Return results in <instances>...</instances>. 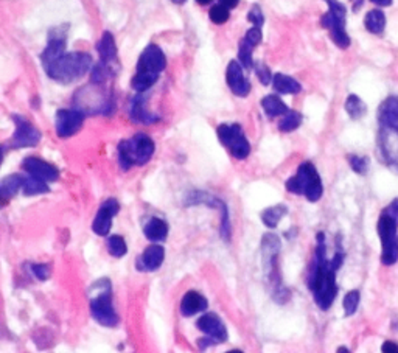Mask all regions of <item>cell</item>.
Segmentation results:
<instances>
[{
    "instance_id": "83f0119b",
    "label": "cell",
    "mask_w": 398,
    "mask_h": 353,
    "mask_svg": "<svg viewBox=\"0 0 398 353\" xmlns=\"http://www.w3.org/2000/svg\"><path fill=\"white\" fill-rule=\"evenodd\" d=\"M344 107H346V112L349 114V117L351 120H361L367 112L366 103L358 95H354V94L347 97Z\"/></svg>"
},
{
    "instance_id": "7a4b0ae2",
    "label": "cell",
    "mask_w": 398,
    "mask_h": 353,
    "mask_svg": "<svg viewBox=\"0 0 398 353\" xmlns=\"http://www.w3.org/2000/svg\"><path fill=\"white\" fill-rule=\"evenodd\" d=\"M377 150L381 162L398 174V97L390 95L378 106Z\"/></svg>"
},
{
    "instance_id": "60d3db41",
    "label": "cell",
    "mask_w": 398,
    "mask_h": 353,
    "mask_svg": "<svg viewBox=\"0 0 398 353\" xmlns=\"http://www.w3.org/2000/svg\"><path fill=\"white\" fill-rule=\"evenodd\" d=\"M382 353H398V344L392 341H386L381 347Z\"/></svg>"
},
{
    "instance_id": "836d02e7",
    "label": "cell",
    "mask_w": 398,
    "mask_h": 353,
    "mask_svg": "<svg viewBox=\"0 0 398 353\" xmlns=\"http://www.w3.org/2000/svg\"><path fill=\"white\" fill-rule=\"evenodd\" d=\"M252 50H254V45H251L246 40H243L240 42L239 49V59L244 68H252L254 67V59H252Z\"/></svg>"
},
{
    "instance_id": "4dcf8cb0",
    "label": "cell",
    "mask_w": 398,
    "mask_h": 353,
    "mask_svg": "<svg viewBox=\"0 0 398 353\" xmlns=\"http://www.w3.org/2000/svg\"><path fill=\"white\" fill-rule=\"evenodd\" d=\"M302 125V115L296 111H288L283 119L279 121V131L282 133H293Z\"/></svg>"
},
{
    "instance_id": "f6af8a7d",
    "label": "cell",
    "mask_w": 398,
    "mask_h": 353,
    "mask_svg": "<svg viewBox=\"0 0 398 353\" xmlns=\"http://www.w3.org/2000/svg\"><path fill=\"white\" fill-rule=\"evenodd\" d=\"M171 2H174V4H178V5H182L183 2H186V0H171Z\"/></svg>"
},
{
    "instance_id": "603a6c76",
    "label": "cell",
    "mask_w": 398,
    "mask_h": 353,
    "mask_svg": "<svg viewBox=\"0 0 398 353\" xmlns=\"http://www.w3.org/2000/svg\"><path fill=\"white\" fill-rule=\"evenodd\" d=\"M24 184H25V178L22 174H10L6 176V178H4L2 184H0V196H2L4 203L16 196L18 191L20 189H24Z\"/></svg>"
},
{
    "instance_id": "8d00e7d4",
    "label": "cell",
    "mask_w": 398,
    "mask_h": 353,
    "mask_svg": "<svg viewBox=\"0 0 398 353\" xmlns=\"http://www.w3.org/2000/svg\"><path fill=\"white\" fill-rule=\"evenodd\" d=\"M255 72H257V76H258L260 83L265 84V86H267V84H271V83H272L274 75L271 73L270 67H267L265 63H258V64H255Z\"/></svg>"
},
{
    "instance_id": "44dd1931",
    "label": "cell",
    "mask_w": 398,
    "mask_h": 353,
    "mask_svg": "<svg viewBox=\"0 0 398 353\" xmlns=\"http://www.w3.org/2000/svg\"><path fill=\"white\" fill-rule=\"evenodd\" d=\"M168 232H170V227H168L167 221H164L162 218H150L147 225L143 226L145 237L152 243L165 241Z\"/></svg>"
},
{
    "instance_id": "bcb514c9",
    "label": "cell",
    "mask_w": 398,
    "mask_h": 353,
    "mask_svg": "<svg viewBox=\"0 0 398 353\" xmlns=\"http://www.w3.org/2000/svg\"><path fill=\"white\" fill-rule=\"evenodd\" d=\"M338 352H339V353H341V352H346V353H349L350 350H349V349H346V347H339V349H338Z\"/></svg>"
},
{
    "instance_id": "9a60e30c",
    "label": "cell",
    "mask_w": 398,
    "mask_h": 353,
    "mask_svg": "<svg viewBox=\"0 0 398 353\" xmlns=\"http://www.w3.org/2000/svg\"><path fill=\"white\" fill-rule=\"evenodd\" d=\"M196 327L201 330L204 336H209L215 344H223L227 341V328L215 313H207L203 318H199Z\"/></svg>"
},
{
    "instance_id": "4fadbf2b",
    "label": "cell",
    "mask_w": 398,
    "mask_h": 353,
    "mask_svg": "<svg viewBox=\"0 0 398 353\" xmlns=\"http://www.w3.org/2000/svg\"><path fill=\"white\" fill-rule=\"evenodd\" d=\"M167 67V58L162 49L157 47L155 44H150L147 49L142 52V55L137 61V71L135 72H148L160 75Z\"/></svg>"
},
{
    "instance_id": "7402d4cb",
    "label": "cell",
    "mask_w": 398,
    "mask_h": 353,
    "mask_svg": "<svg viewBox=\"0 0 398 353\" xmlns=\"http://www.w3.org/2000/svg\"><path fill=\"white\" fill-rule=\"evenodd\" d=\"M97 50L103 63L112 66L117 61V45H116V40H114L112 33L109 32L103 33L102 40H100L97 44Z\"/></svg>"
},
{
    "instance_id": "7bdbcfd3",
    "label": "cell",
    "mask_w": 398,
    "mask_h": 353,
    "mask_svg": "<svg viewBox=\"0 0 398 353\" xmlns=\"http://www.w3.org/2000/svg\"><path fill=\"white\" fill-rule=\"evenodd\" d=\"M372 4L378 5V6H390L392 5V0H370Z\"/></svg>"
},
{
    "instance_id": "f546056e",
    "label": "cell",
    "mask_w": 398,
    "mask_h": 353,
    "mask_svg": "<svg viewBox=\"0 0 398 353\" xmlns=\"http://www.w3.org/2000/svg\"><path fill=\"white\" fill-rule=\"evenodd\" d=\"M22 191H24L25 196H36V195L49 193L50 187L47 186V182L45 181L28 174V178H25V184H24V189H22Z\"/></svg>"
},
{
    "instance_id": "6da1fadb",
    "label": "cell",
    "mask_w": 398,
    "mask_h": 353,
    "mask_svg": "<svg viewBox=\"0 0 398 353\" xmlns=\"http://www.w3.org/2000/svg\"><path fill=\"white\" fill-rule=\"evenodd\" d=\"M344 251L341 244H338L333 258H327L325 248V235L319 232L316 237V251L313 265L310 268L308 288L313 293L316 305L322 311L330 310L336 296H338V283H336V273L344 263Z\"/></svg>"
},
{
    "instance_id": "e0dca14e",
    "label": "cell",
    "mask_w": 398,
    "mask_h": 353,
    "mask_svg": "<svg viewBox=\"0 0 398 353\" xmlns=\"http://www.w3.org/2000/svg\"><path fill=\"white\" fill-rule=\"evenodd\" d=\"M165 249L160 244L155 243L143 251V254L135 262V268L142 273H152L157 271L164 263Z\"/></svg>"
},
{
    "instance_id": "484cf974",
    "label": "cell",
    "mask_w": 398,
    "mask_h": 353,
    "mask_svg": "<svg viewBox=\"0 0 398 353\" xmlns=\"http://www.w3.org/2000/svg\"><path fill=\"white\" fill-rule=\"evenodd\" d=\"M262 106L267 117H279V115H285L289 111V107L277 95L265 97L262 100Z\"/></svg>"
},
{
    "instance_id": "30bf717a",
    "label": "cell",
    "mask_w": 398,
    "mask_h": 353,
    "mask_svg": "<svg viewBox=\"0 0 398 353\" xmlns=\"http://www.w3.org/2000/svg\"><path fill=\"white\" fill-rule=\"evenodd\" d=\"M217 134L221 145L226 147L235 159L243 160L249 156L251 143L239 124L219 125Z\"/></svg>"
},
{
    "instance_id": "d6986e66",
    "label": "cell",
    "mask_w": 398,
    "mask_h": 353,
    "mask_svg": "<svg viewBox=\"0 0 398 353\" xmlns=\"http://www.w3.org/2000/svg\"><path fill=\"white\" fill-rule=\"evenodd\" d=\"M209 309V302L201 293L198 291H188V293L183 294L181 301V313L182 316L190 318L195 316L198 313H203Z\"/></svg>"
},
{
    "instance_id": "d4e9b609",
    "label": "cell",
    "mask_w": 398,
    "mask_h": 353,
    "mask_svg": "<svg viewBox=\"0 0 398 353\" xmlns=\"http://www.w3.org/2000/svg\"><path fill=\"white\" fill-rule=\"evenodd\" d=\"M364 27L372 35H382L386 28V16L381 10H372L366 14Z\"/></svg>"
},
{
    "instance_id": "8992f818",
    "label": "cell",
    "mask_w": 398,
    "mask_h": 353,
    "mask_svg": "<svg viewBox=\"0 0 398 353\" xmlns=\"http://www.w3.org/2000/svg\"><path fill=\"white\" fill-rule=\"evenodd\" d=\"M155 140L143 133H137L131 139L121 140L119 145V164L121 170L128 172L134 165L142 167L148 164L151 157L155 156Z\"/></svg>"
},
{
    "instance_id": "b9f144b4",
    "label": "cell",
    "mask_w": 398,
    "mask_h": 353,
    "mask_svg": "<svg viewBox=\"0 0 398 353\" xmlns=\"http://www.w3.org/2000/svg\"><path fill=\"white\" fill-rule=\"evenodd\" d=\"M219 4H221V5H224L226 8L232 10V8H235L236 5L240 4V0H219Z\"/></svg>"
},
{
    "instance_id": "ac0fdd59",
    "label": "cell",
    "mask_w": 398,
    "mask_h": 353,
    "mask_svg": "<svg viewBox=\"0 0 398 353\" xmlns=\"http://www.w3.org/2000/svg\"><path fill=\"white\" fill-rule=\"evenodd\" d=\"M226 80L229 88L234 92L236 97H246L251 92V83L246 80V76L243 73V67L236 61H231L227 66Z\"/></svg>"
},
{
    "instance_id": "52a82bcc",
    "label": "cell",
    "mask_w": 398,
    "mask_h": 353,
    "mask_svg": "<svg viewBox=\"0 0 398 353\" xmlns=\"http://www.w3.org/2000/svg\"><path fill=\"white\" fill-rule=\"evenodd\" d=\"M287 190L294 195H303L310 203H318L324 195L322 179L311 162H303L297 173L287 181Z\"/></svg>"
},
{
    "instance_id": "2e32d148",
    "label": "cell",
    "mask_w": 398,
    "mask_h": 353,
    "mask_svg": "<svg viewBox=\"0 0 398 353\" xmlns=\"http://www.w3.org/2000/svg\"><path fill=\"white\" fill-rule=\"evenodd\" d=\"M22 168H24L30 176H35V178H40L45 182H55L59 178V172L55 165L45 162V160L35 156L25 157L24 162H22Z\"/></svg>"
},
{
    "instance_id": "e575fe53",
    "label": "cell",
    "mask_w": 398,
    "mask_h": 353,
    "mask_svg": "<svg viewBox=\"0 0 398 353\" xmlns=\"http://www.w3.org/2000/svg\"><path fill=\"white\" fill-rule=\"evenodd\" d=\"M209 18L213 24L221 25V24H226V22L229 20V18H231V13H229V8H226L224 5L218 4V5H213L210 8Z\"/></svg>"
},
{
    "instance_id": "f1b7e54d",
    "label": "cell",
    "mask_w": 398,
    "mask_h": 353,
    "mask_svg": "<svg viewBox=\"0 0 398 353\" xmlns=\"http://www.w3.org/2000/svg\"><path fill=\"white\" fill-rule=\"evenodd\" d=\"M157 80H159V75L148 73V72H135L134 78L131 81V86H133V89L135 92H139V94H142V92L148 90L150 88L155 86V84L157 83Z\"/></svg>"
},
{
    "instance_id": "d6a6232c",
    "label": "cell",
    "mask_w": 398,
    "mask_h": 353,
    "mask_svg": "<svg viewBox=\"0 0 398 353\" xmlns=\"http://www.w3.org/2000/svg\"><path fill=\"white\" fill-rule=\"evenodd\" d=\"M108 252L116 258H120L128 254V246L123 237L120 235H112L108 239Z\"/></svg>"
},
{
    "instance_id": "9c48e42d",
    "label": "cell",
    "mask_w": 398,
    "mask_h": 353,
    "mask_svg": "<svg viewBox=\"0 0 398 353\" xmlns=\"http://www.w3.org/2000/svg\"><path fill=\"white\" fill-rule=\"evenodd\" d=\"M325 2L328 5V11L320 19V24L330 32L333 42L339 49H349L350 37L346 30V6L338 0H325Z\"/></svg>"
},
{
    "instance_id": "5bb4252c",
    "label": "cell",
    "mask_w": 398,
    "mask_h": 353,
    "mask_svg": "<svg viewBox=\"0 0 398 353\" xmlns=\"http://www.w3.org/2000/svg\"><path fill=\"white\" fill-rule=\"evenodd\" d=\"M120 212V204L117 199H108L104 201L95 215V220L92 222V230L98 235V237H106L109 235L111 227H112V220L116 215Z\"/></svg>"
},
{
    "instance_id": "f35d334b",
    "label": "cell",
    "mask_w": 398,
    "mask_h": 353,
    "mask_svg": "<svg viewBox=\"0 0 398 353\" xmlns=\"http://www.w3.org/2000/svg\"><path fill=\"white\" fill-rule=\"evenodd\" d=\"M248 20L252 22V24L260 27V25H263V22H265V18H263V11L262 8H260L258 5H254L252 6V10L248 13Z\"/></svg>"
},
{
    "instance_id": "8fae6325",
    "label": "cell",
    "mask_w": 398,
    "mask_h": 353,
    "mask_svg": "<svg viewBox=\"0 0 398 353\" xmlns=\"http://www.w3.org/2000/svg\"><path fill=\"white\" fill-rule=\"evenodd\" d=\"M11 119L14 125H16V131H14L11 140V148H33L41 142V131L30 124L27 119L20 117V115H13Z\"/></svg>"
},
{
    "instance_id": "3957f363",
    "label": "cell",
    "mask_w": 398,
    "mask_h": 353,
    "mask_svg": "<svg viewBox=\"0 0 398 353\" xmlns=\"http://www.w3.org/2000/svg\"><path fill=\"white\" fill-rule=\"evenodd\" d=\"M262 260H263V268L265 274L267 277V282L272 287V299L279 304H285L289 301V291L282 285V279L279 274V266H277V257L280 252V239L274 234H266L262 239Z\"/></svg>"
},
{
    "instance_id": "ffe728a7",
    "label": "cell",
    "mask_w": 398,
    "mask_h": 353,
    "mask_svg": "<svg viewBox=\"0 0 398 353\" xmlns=\"http://www.w3.org/2000/svg\"><path fill=\"white\" fill-rule=\"evenodd\" d=\"M129 117L134 121V124H142V125H152L159 121V117L155 114H151L150 111H147L145 107V97L143 95H137L131 107H129Z\"/></svg>"
},
{
    "instance_id": "ba28073f",
    "label": "cell",
    "mask_w": 398,
    "mask_h": 353,
    "mask_svg": "<svg viewBox=\"0 0 398 353\" xmlns=\"http://www.w3.org/2000/svg\"><path fill=\"white\" fill-rule=\"evenodd\" d=\"M377 232L381 240V263L385 266L395 265L398 262V218L395 215L382 209Z\"/></svg>"
},
{
    "instance_id": "ab89813d",
    "label": "cell",
    "mask_w": 398,
    "mask_h": 353,
    "mask_svg": "<svg viewBox=\"0 0 398 353\" xmlns=\"http://www.w3.org/2000/svg\"><path fill=\"white\" fill-rule=\"evenodd\" d=\"M262 37H263V35H262V30H260V27H252L251 30H248L246 32V36H244V40H246L251 45H258L260 42H262Z\"/></svg>"
},
{
    "instance_id": "d590c367",
    "label": "cell",
    "mask_w": 398,
    "mask_h": 353,
    "mask_svg": "<svg viewBox=\"0 0 398 353\" xmlns=\"http://www.w3.org/2000/svg\"><path fill=\"white\" fill-rule=\"evenodd\" d=\"M349 164L351 167L356 174H366L367 170H369V159L364 156H356V155H350L349 156Z\"/></svg>"
},
{
    "instance_id": "277c9868",
    "label": "cell",
    "mask_w": 398,
    "mask_h": 353,
    "mask_svg": "<svg viewBox=\"0 0 398 353\" xmlns=\"http://www.w3.org/2000/svg\"><path fill=\"white\" fill-rule=\"evenodd\" d=\"M92 66L90 55L84 52H72L64 53L63 56L53 61L52 64L45 66V72L52 80L63 84H71L76 80L83 78L89 72Z\"/></svg>"
},
{
    "instance_id": "5b68a950",
    "label": "cell",
    "mask_w": 398,
    "mask_h": 353,
    "mask_svg": "<svg viewBox=\"0 0 398 353\" xmlns=\"http://www.w3.org/2000/svg\"><path fill=\"white\" fill-rule=\"evenodd\" d=\"M89 306L94 319L104 327H116L119 314L112 305V287L109 279H100L89 289Z\"/></svg>"
},
{
    "instance_id": "cb8c5ba5",
    "label": "cell",
    "mask_w": 398,
    "mask_h": 353,
    "mask_svg": "<svg viewBox=\"0 0 398 353\" xmlns=\"http://www.w3.org/2000/svg\"><path fill=\"white\" fill-rule=\"evenodd\" d=\"M272 86L274 89L280 92V94H288V95H294L298 94L302 90L301 83L296 81L294 78H291L288 75L283 73H275L272 78Z\"/></svg>"
},
{
    "instance_id": "7c38bea8",
    "label": "cell",
    "mask_w": 398,
    "mask_h": 353,
    "mask_svg": "<svg viewBox=\"0 0 398 353\" xmlns=\"http://www.w3.org/2000/svg\"><path fill=\"white\" fill-rule=\"evenodd\" d=\"M84 124V112L80 109H59L55 117L56 134L61 139H67L80 131Z\"/></svg>"
},
{
    "instance_id": "ee69618b",
    "label": "cell",
    "mask_w": 398,
    "mask_h": 353,
    "mask_svg": "<svg viewBox=\"0 0 398 353\" xmlns=\"http://www.w3.org/2000/svg\"><path fill=\"white\" fill-rule=\"evenodd\" d=\"M212 2V0H196V4L199 5H209Z\"/></svg>"
},
{
    "instance_id": "4316f807",
    "label": "cell",
    "mask_w": 398,
    "mask_h": 353,
    "mask_svg": "<svg viewBox=\"0 0 398 353\" xmlns=\"http://www.w3.org/2000/svg\"><path fill=\"white\" fill-rule=\"evenodd\" d=\"M288 213V207L285 205H275V207H267L266 210L262 212V221L266 227L274 229L279 226L280 220Z\"/></svg>"
},
{
    "instance_id": "1f68e13d",
    "label": "cell",
    "mask_w": 398,
    "mask_h": 353,
    "mask_svg": "<svg viewBox=\"0 0 398 353\" xmlns=\"http://www.w3.org/2000/svg\"><path fill=\"white\" fill-rule=\"evenodd\" d=\"M359 301H361V293H359L358 289L349 291V293L344 296V301H342L344 314H346V316H354L359 306Z\"/></svg>"
},
{
    "instance_id": "74e56055",
    "label": "cell",
    "mask_w": 398,
    "mask_h": 353,
    "mask_svg": "<svg viewBox=\"0 0 398 353\" xmlns=\"http://www.w3.org/2000/svg\"><path fill=\"white\" fill-rule=\"evenodd\" d=\"M32 271L36 275L37 280L45 282L49 280V277L52 275V268L47 263H37V265H32Z\"/></svg>"
}]
</instances>
